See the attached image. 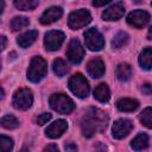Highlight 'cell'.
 Wrapping results in <instances>:
<instances>
[{
	"instance_id": "1",
	"label": "cell",
	"mask_w": 152,
	"mask_h": 152,
	"mask_svg": "<svg viewBox=\"0 0 152 152\" xmlns=\"http://www.w3.org/2000/svg\"><path fill=\"white\" fill-rule=\"evenodd\" d=\"M108 124V115L99 108H88L81 122L83 135L87 138L93 137L97 132L104 131Z\"/></svg>"
},
{
	"instance_id": "2",
	"label": "cell",
	"mask_w": 152,
	"mask_h": 152,
	"mask_svg": "<svg viewBox=\"0 0 152 152\" xmlns=\"http://www.w3.org/2000/svg\"><path fill=\"white\" fill-rule=\"evenodd\" d=\"M46 71H48L46 62L42 57L36 56L30 62V66L27 69V78L31 82L37 83L46 75Z\"/></svg>"
},
{
	"instance_id": "3",
	"label": "cell",
	"mask_w": 152,
	"mask_h": 152,
	"mask_svg": "<svg viewBox=\"0 0 152 152\" xmlns=\"http://www.w3.org/2000/svg\"><path fill=\"white\" fill-rule=\"evenodd\" d=\"M49 102L51 108L61 114H69L75 109L74 101L64 94H52Z\"/></svg>"
},
{
	"instance_id": "4",
	"label": "cell",
	"mask_w": 152,
	"mask_h": 152,
	"mask_svg": "<svg viewBox=\"0 0 152 152\" xmlns=\"http://www.w3.org/2000/svg\"><path fill=\"white\" fill-rule=\"evenodd\" d=\"M33 103V95L28 88H19L12 99V104L14 108L20 110L28 109Z\"/></svg>"
},
{
	"instance_id": "5",
	"label": "cell",
	"mask_w": 152,
	"mask_h": 152,
	"mask_svg": "<svg viewBox=\"0 0 152 152\" xmlns=\"http://www.w3.org/2000/svg\"><path fill=\"white\" fill-rule=\"evenodd\" d=\"M69 89L78 97L84 99L89 94V83L82 74H75L69 80Z\"/></svg>"
},
{
	"instance_id": "6",
	"label": "cell",
	"mask_w": 152,
	"mask_h": 152,
	"mask_svg": "<svg viewBox=\"0 0 152 152\" xmlns=\"http://www.w3.org/2000/svg\"><path fill=\"white\" fill-rule=\"evenodd\" d=\"M86 46L91 51H99L104 46V39L97 28L91 27L84 32Z\"/></svg>"
},
{
	"instance_id": "7",
	"label": "cell",
	"mask_w": 152,
	"mask_h": 152,
	"mask_svg": "<svg viewBox=\"0 0 152 152\" xmlns=\"http://www.w3.org/2000/svg\"><path fill=\"white\" fill-rule=\"evenodd\" d=\"M90 20H91V15L87 10H76L69 15L68 25L72 30H78L88 25Z\"/></svg>"
},
{
	"instance_id": "8",
	"label": "cell",
	"mask_w": 152,
	"mask_h": 152,
	"mask_svg": "<svg viewBox=\"0 0 152 152\" xmlns=\"http://www.w3.org/2000/svg\"><path fill=\"white\" fill-rule=\"evenodd\" d=\"M64 38H65V34L62 31H58V30L49 31L48 33H45L44 45H45L46 50H49V51H56L63 44Z\"/></svg>"
},
{
	"instance_id": "9",
	"label": "cell",
	"mask_w": 152,
	"mask_h": 152,
	"mask_svg": "<svg viewBox=\"0 0 152 152\" xmlns=\"http://www.w3.org/2000/svg\"><path fill=\"white\" fill-rule=\"evenodd\" d=\"M150 14L144 11V10H135L133 12H131L128 15H127V23L135 27V28H141L144 27L148 21H150Z\"/></svg>"
},
{
	"instance_id": "10",
	"label": "cell",
	"mask_w": 152,
	"mask_h": 152,
	"mask_svg": "<svg viewBox=\"0 0 152 152\" xmlns=\"http://www.w3.org/2000/svg\"><path fill=\"white\" fill-rule=\"evenodd\" d=\"M66 56H68L69 61L74 64H78L83 59L84 49L77 39H71V42L69 43V46L66 50Z\"/></svg>"
},
{
	"instance_id": "11",
	"label": "cell",
	"mask_w": 152,
	"mask_h": 152,
	"mask_svg": "<svg viewBox=\"0 0 152 152\" xmlns=\"http://www.w3.org/2000/svg\"><path fill=\"white\" fill-rule=\"evenodd\" d=\"M133 128V124L131 120L128 119H119L114 122L112 132H113V137L115 139H122L126 135H128V133L132 131Z\"/></svg>"
},
{
	"instance_id": "12",
	"label": "cell",
	"mask_w": 152,
	"mask_h": 152,
	"mask_svg": "<svg viewBox=\"0 0 152 152\" xmlns=\"http://www.w3.org/2000/svg\"><path fill=\"white\" fill-rule=\"evenodd\" d=\"M125 13V6L122 2H115L112 6H109L108 8H106L102 13V18L103 20H119L120 18L124 17Z\"/></svg>"
},
{
	"instance_id": "13",
	"label": "cell",
	"mask_w": 152,
	"mask_h": 152,
	"mask_svg": "<svg viewBox=\"0 0 152 152\" xmlns=\"http://www.w3.org/2000/svg\"><path fill=\"white\" fill-rule=\"evenodd\" d=\"M87 71L94 78L101 77L104 74V63H103V61L100 57L91 58L87 64Z\"/></svg>"
},
{
	"instance_id": "14",
	"label": "cell",
	"mask_w": 152,
	"mask_h": 152,
	"mask_svg": "<svg viewBox=\"0 0 152 152\" xmlns=\"http://www.w3.org/2000/svg\"><path fill=\"white\" fill-rule=\"evenodd\" d=\"M68 128V124L65 120H57L53 124H51L50 126H48V128L45 129V134L51 138V139H56L59 138Z\"/></svg>"
},
{
	"instance_id": "15",
	"label": "cell",
	"mask_w": 152,
	"mask_h": 152,
	"mask_svg": "<svg viewBox=\"0 0 152 152\" xmlns=\"http://www.w3.org/2000/svg\"><path fill=\"white\" fill-rule=\"evenodd\" d=\"M62 15H63V10L58 6H52L44 11V13L40 17V23L43 25H48V24H51L58 20Z\"/></svg>"
},
{
	"instance_id": "16",
	"label": "cell",
	"mask_w": 152,
	"mask_h": 152,
	"mask_svg": "<svg viewBox=\"0 0 152 152\" xmlns=\"http://www.w3.org/2000/svg\"><path fill=\"white\" fill-rule=\"evenodd\" d=\"M37 37H38V31H36V30L27 31V32H25V33H23L21 36H19V37H18L17 43L19 44V46H20V48L26 49V48L31 46V45L36 42Z\"/></svg>"
},
{
	"instance_id": "17",
	"label": "cell",
	"mask_w": 152,
	"mask_h": 152,
	"mask_svg": "<svg viewBox=\"0 0 152 152\" xmlns=\"http://www.w3.org/2000/svg\"><path fill=\"white\" fill-rule=\"evenodd\" d=\"M139 107V102L134 99L122 97L116 101V108L121 112H133Z\"/></svg>"
},
{
	"instance_id": "18",
	"label": "cell",
	"mask_w": 152,
	"mask_h": 152,
	"mask_svg": "<svg viewBox=\"0 0 152 152\" xmlns=\"http://www.w3.org/2000/svg\"><path fill=\"white\" fill-rule=\"evenodd\" d=\"M148 146V135L146 133H140L138 134L132 141H131V147L134 151H142Z\"/></svg>"
},
{
	"instance_id": "19",
	"label": "cell",
	"mask_w": 152,
	"mask_h": 152,
	"mask_svg": "<svg viewBox=\"0 0 152 152\" xmlns=\"http://www.w3.org/2000/svg\"><path fill=\"white\" fill-rule=\"evenodd\" d=\"M139 64L145 70L152 69V49L151 48H145L141 51L139 56Z\"/></svg>"
},
{
	"instance_id": "20",
	"label": "cell",
	"mask_w": 152,
	"mask_h": 152,
	"mask_svg": "<svg viewBox=\"0 0 152 152\" xmlns=\"http://www.w3.org/2000/svg\"><path fill=\"white\" fill-rule=\"evenodd\" d=\"M94 97L100 102H107L109 100L110 94L106 83H101L94 89Z\"/></svg>"
},
{
	"instance_id": "21",
	"label": "cell",
	"mask_w": 152,
	"mask_h": 152,
	"mask_svg": "<svg viewBox=\"0 0 152 152\" xmlns=\"http://www.w3.org/2000/svg\"><path fill=\"white\" fill-rule=\"evenodd\" d=\"M116 76L120 81H128L132 76V68L128 63H120L116 66Z\"/></svg>"
},
{
	"instance_id": "22",
	"label": "cell",
	"mask_w": 152,
	"mask_h": 152,
	"mask_svg": "<svg viewBox=\"0 0 152 152\" xmlns=\"http://www.w3.org/2000/svg\"><path fill=\"white\" fill-rule=\"evenodd\" d=\"M38 5H39V2L36 1V0H17V1H14V6H15L18 10H21V11H30V10H33V8H36Z\"/></svg>"
},
{
	"instance_id": "23",
	"label": "cell",
	"mask_w": 152,
	"mask_h": 152,
	"mask_svg": "<svg viewBox=\"0 0 152 152\" xmlns=\"http://www.w3.org/2000/svg\"><path fill=\"white\" fill-rule=\"evenodd\" d=\"M28 24H30L28 18H26V17H14L11 20V28L13 31H19V30L28 26Z\"/></svg>"
},
{
	"instance_id": "24",
	"label": "cell",
	"mask_w": 152,
	"mask_h": 152,
	"mask_svg": "<svg viewBox=\"0 0 152 152\" xmlns=\"http://www.w3.org/2000/svg\"><path fill=\"white\" fill-rule=\"evenodd\" d=\"M52 68H53V72L58 76V77H63L66 72H68V66L65 64V62L61 58H57L53 61V64H52Z\"/></svg>"
},
{
	"instance_id": "25",
	"label": "cell",
	"mask_w": 152,
	"mask_h": 152,
	"mask_svg": "<svg viewBox=\"0 0 152 152\" xmlns=\"http://www.w3.org/2000/svg\"><path fill=\"white\" fill-rule=\"evenodd\" d=\"M128 42V34L126 32H119L114 36L113 40H112V46L114 49H120L124 45H126Z\"/></svg>"
},
{
	"instance_id": "26",
	"label": "cell",
	"mask_w": 152,
	"mask_h": 152,
	"mask_svg": "<svg viewBox=\"0 0 152 152\" xmlns=\"http://www.w3.org/2000/svg\"><path fill=\"white\" fill-rule=\"evenodd\" d=\"M1 126L7 129H13L19 126V121L13 115H5L1 118Z\"/></svg>"
},
{
	"instance_id": "27",
	"label": "cell",
	"mask_w": 152,
	"mask_h": 152,
	"mask_svg": "<svg viewBox=\"0 0 152 152\" xmlns=\"http://www.w3.org/2000/svg\"><path fill=\"white\" fill-rule=\"evenodd\" d=\"M139 119H140V121L144 126H146L147 128H152V108L151 107L145 108L140 113Z\"/></svg>"
},
{
	"instance_id": "28",
	"label": "cell",
	"mask_w": 152,
	"mask_h": 152,
	"mask_svg": "<svg viewBox=\"0 0 152 152\" xmlns=\"http://www.w3.org/2000/svg\"><path fill=\"white\" fill-rule=\"evenodd\" d=\"M0 148H1V152H12L13 140L4 134L0 135Z\"/></svg>"
},
{
	"instance_id": "29",
	"label": "cell",
	"mask_w": 152,
	"mask_h": 152,
	"mask_svg": "<svg viewBox=\"0 0 152 152\" xmlns=\"http://www.w3.org/2000/svg\"><path fill=\"white\" fill-rule=\"evenodd\" d=\"M51 116H52V115H51L50 113H43V114H40V115L37 118V124L42 126V125L46 124V122L51 119Z\"/></svg>"
},
{
	"instance_id": "30",
	"label": "cell",
	"mask_w": 152,
	"mask_h": 152,
	"mask_svg": "<svg viewBox=\"0 0 152 152\" xmlns=\"http://www.w3.org/2000/svg\"><path fill=\"white\" fill-rule=\"evenodd\" d=\"M141 91H142L145 95H151V94H152V84L145 83V84L141 87Z\"/></svg>"
},
{
	"instance_id": "31",
	"label": "cell",
	"mask_w": 152,
	"mask_h": 152,
	"mask_svg": "<svg viewBox=\"0 0 152 152\" xmlns=\"http://www.w3.org/2000/svg\"><path fill=\"white\" fill-rule=\"evenodd\" d=\"M64 150H65V152H77V146L74 142H68L64 146Z\"/></svg>"
},
{
	"instance_id": "32",
	"label": "cell",
	"mask_w": 152,
	"mask_h": 152,
	"mask_svg": "<svg viewBox=\"0 0 152 152\" xmlns=\"http://www.w3.org/2000/svg\"><path fill=\"white\" fill-rule=\"evenodd\" d=\"M43 152H59V150H58V147H57L56 145L51 144V145H48V146L43 150Z\"/></svg>"
},
{
	"instance_id": "33",
	"label": "cell",
	"mask_w": 152,
	"mask_h": 152,
	"mask_svg": "<svg viewBox=\"0 0 152 152\" xmlns=\"http://www.w3.org/2000/svg\"><path fill=\"white\" fill-rule=\"evenodd\" d=\"M1 50H5V48H6V37L5 36H1Z\"/></svg>"
},
{
	"instance_id": "34",
	"label": "cell",
	"mask_w": 152,
	"mask_h": 152,
	"mask_svg": "<svg viewBox=\"0 0 152 152\" xmlns=\"http://www.w3.org/2000/svg\"><path fill=\"white\" fill-rule=\"evenodd\" d=\"M107 4H109V1H102V2H96V1H94L93 2V6H104V5H107Z\"/></svg>"
},
{
	"instance_id": "35",
	"label": "cell",
	"mask_w": 152,
	"mask_h": 152,
	"mask_svg": "<svg viewBox=\"0 0 152 152\" xmlns=\"http://www.w3.org/2000/svg\"><path fill=\"white\" fill-rule=\"evenodd\" d=\"M147 37H148V39H152V26L148 28V32H147Z\"/></svg>"
},
{
	"instance_id": "36",
	"label": "cell",
	"mask_w": 152,
	"mask_h": 152,
	"mask_svg": "<svg viewBox=\"0 0 152 152\" xmlns=\"http://www.w3.org/2000/svg\"><path fill=\"white\" fill-rule=\"evenodd\" d=\"M20 152H28V150L24 147V148H21V150H20Z\"/></svg>"
},
{
	"instance_id": "37",
	"label": "cell",
	"mask_w": 152,
	"mask_h": 152,
	"mask_svg": "<svg viewBox=\"0 0 152 152\" xmlns=\"http://www.w3.org/2000/svg\"><path fill=\"white\" fill-rule=\"evenodd\" d=\"M151 5H152V2H151Z\"/></svg>"
}]
</instances>
